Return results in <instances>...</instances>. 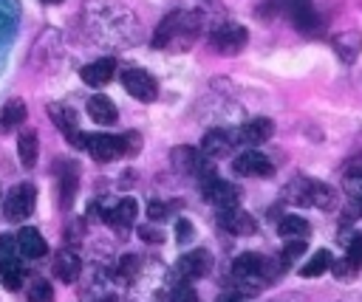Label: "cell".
I'll return each mask as SVG.
<instances>
[{"label":"cell","instance_id":"1","mask_svg":"<svg viewBox=\"0 0 362 302\" xmlns=\"http://www.w3.org/2000/svg\"><path fill=\"white\" fill-rule=\"evenodd\" d=\"M82 23H85V31L93 37V42L110 45V48L136 45L141 37V25L136 14L116 0H85Z\"/></svg>","mask_w":362,"mask_h":302},{"label":"cell","instance_id":"2","mask_svg":"<svg viewBox=\"0 0 362 302\" xmlns=\"http://www.w3.org/2000/svg\"><path fill=\"white\" fill-rule=\"evenodd\" d=\"M204 11H192V8H175L170 14L161 17V23L153 31V48L158 51H173V54H184L189 51L198 37L204 34Z\"/></svg>","mask_w":362,"mask_h":302},{"label":"cell","instance_id":"3","mask_svg":"<svg viewBox=\"0 0 362 302\" xmlns=\"http://www.w3.org/2000/svg\"><path fill=\"white\" fill-rule=\"evenodd\" d=\"M170 158H173V167H175L181 175L198 178L201 183H204L206 178L218 175V172H215V161H212L209 155H204L201 150H195V147H175Z\"/></svg>","mask_w":362,"mask_h":302},{"label":"cell","instance_id":"4","mask_svg":"<svg viewBox=\"0 0 362 302\" xmlns=\"http://www.w3.org/2000/svg\"><path fill=\"white\" fill-rule=\"evenodd\" d=\"M34 200H37L34 183H28V181L17 183V186L3 198V215H6V220H11V223L28 220V215L34 212Z\"/></svg>","mask_w":362,"mask_h":302},{"label":"cell","instance_id":"5","mask_svg":"<svg viewBox=\"0 0 362 302\" xmlns=\"http://www.w3.org/2000/svg\"><path fill=\"white\" fill-rule=\"evenodd\" d=\"M122 85L124 90L136 99V102H156L158 99V79L153 73H147L144 68H124L122 71Z\"/></svg>","mask_w":362,"mask_h":302},{"label":"cell","instance_id":"6","mask_svg":"<svg viewBox=\"0 0 362 302\" xmlns=\"http://www.w3.org/2000/svg\"><path fill=\"white\" fill-rule=\"evenodd\" d=\"M209 42H212V48H215L218 54L235 56V54H240V51L246 48L249 31H246L243 25H238V23H221L218 28H212Z\"/></svg>","mask_w":362,"mask_h":302},{"label":"cell","instance_id":"7","mask_svg":"<svg viewBox=\"0 0 362 302\" xmlns=\"http://www.w3.org/2000/svg\"><path fill=\"white\" fill-rule=\"evenodd\" d=\"M212 268V257L206 248H192L189 254L178 257V262L173 265V279L175 282H192V279H201L206 277Z\"/></svg>","mask_w":362,"mask_h":302},{"label":"cell","instance_id":"8","mask_svg":"<svg viewBox=\"0 0 362 302\" xmlns=\"http://www.w3.org/2000/svg\"><path fill=\"white\" fill-rule=\"evenodd\" d=\"M232 172L235 175H249V178H269L274 172V164L260 150H243L232 158Z\"/></svg>","mask_w":362,"mask_h":302},{"label":"cell","instance_id":"9","mask_svg":"<svg viewBox=\"0 0 362 302\" xmlns=\"http://www.w3.org/2000/svg\"><path fill=\"white\" fill-rule=\"evenodd\" d=\"M201 192H204V198H206L212 206H218V209H232V206H238V200H240V189H238L232 181H223V178H218V175L206 178V181L201 183Z\"/></svg>","mask_w":362,"mask_h":302},{"label":"cell","instance_id":"10","mask_svg":"<svg viewBox=\"0 0 362 302\" xmlns=\"http://www.w3.org/2000/svg\"><path fill=\"white\" fill-rule=\"evenodd\" d=\"M85 152H90L93 161H116L124 155V147H122V135H113V133H93L88 135L85 141Z\"/></svg>","mask_w":362,"mask_h":302},{"label":"cell","instance_id":"11","mask_svg":"<svg viewBox=\"0 0 362 302\" xmlns=\"http://www.w3.org/2000/svg\"><path fill=\"white\" fill-rule=\"evenodd\" d=\"M218 226L235 237H249L257 231V220L243 212L240 206H232V209H218Z\"/></svg>","mask_w":362,"mask_h":302},{"label":"cell","instance_id":"12","mask_svg":"<svg viewBox=\"0 0 362 302\" xmlns=\"http://www.w3.org/2000/svg\"><path fill=\"white\" fill-rule=\"evenodd\" d=\"M136 215H139V203H136L133 198H119L113 206L105 209V217H102V220H105L110 229H116L119 234H127L130 226H133V220H136Z\"/></svg>","mask_w":362,"mask_h":302},{"label":"cell","instance_id":"13","mask_svg":"<svg viewBox=\"0 0 362 302\" xmlns=\"http://www.w3.org/2000/svg\"><path fill=\"white\" fill-rule=\"evenodd\" d=\"M235 141H238L235 133H226V130H209V133L204 135V141H201V152L209 155L212 161H218V158L232 155Z\"/></svg>","mask_w":362,"mask_h":302},{"label":"cell","instance_id":"14","mask_svg":"<svg viewBox=\"0 0 362 302\" xmlns=\"http://www.w3.org/2000/svg\"><path fill=\"white\" fill-rule=\"evenodd\" d=\"M113 73H116V59H113V56H99V59L88 62V65L79 71L82 82L90 85V87H102V85H107V82L113 79Z\"/></svg>","mask_w":362,"mask_h":302},{"label":"cell","instance_id":"15","mask_svg":"<svg viewBox=\"0 0 362 302\" xmlns=\"http://www.w3.org/2000/svg\"><path fill=\"white\" fill-rule=\"evenodd\" d=\"M14 243H17V251H20L25 260H40V257H45V251H48L45 237H42L37 229H31V226H23V229L17 231V237H14Z\"/></svg>","mask_w":362,"mask_h":302},{"label":"cell","instance_id":"16","mask_svg":"<svg viewBox=\"0 0 362 302\" xmlns=\"http://www.w3.org/2000/svg\"><path fill=\"white\" fill-rule=\"evenodd\" d=\"M88 116H90L99 127H110V124H116L119 110H116V104H113L110 96H105V93H93V96L88 99Z\"/></svg>","mask_w":362,"mask_h":302},{"label":"cell","instance_id":"17","mask_svg":"<svg viewBox=\"0 0 362 302\" xmlns=\"http://www.w3.org/2000/svg\"><path fill=\"white\" fill-rule=\"evenodd\" d=\"M235 135H238V141H243V144H263V141H269V138L274 135V121L266 119V116H257V119L246 121Z\"/></svg>","mask_w":362,"mask_h":302},{"label":"cell","instance_id":"18","mask_svg":"<svg viewBox=\"0 0 362 302\" xmlns=\"http://www.w3.org/2000/svg\"><path fill=\"white\" fill-rule=\"evenodd\" d=\"M54 274H57V279H62V282H76L79 274H82V260H79V254H76L74 248L57 251V257H54Z\"/></svg>","mask_w":362,"mask_h":302},{"label":"cell","instance_id":"19","mask_svg":"<svg viewBox=\"0 0 362 302\" xmlns=\"http://www.w3.org/2000/svg\"><path fill=\"white\" fill-rule=\"evenodd\" d=\"M76 189H79V167L74 161H68L59 172V206L68 212L74 206V198H76Z\"/></svg>","mask_w":362,"mask_h":302},{"label":"cell","instance_id":"20","mask_svg":"<svg viewBox=\"0 0 362 302\" xmlns=\"http://www.w3.org/2000/svg\"><path fill=\"white\" fill-rule=\"evenodd\" d=\"M331 48L339 54V59L354 62L362 51V34L359 31H339V34L331 37Z\"/></svg>","mask_w":362,"mask_h":302},{"label":"cell","instance_id":"21","mask_svg":"<svg viewBox=\"0 0 362 302\" xmlns=\"http://www.w3.org/2000/svg\"><path fill=\"white\" fill-rule=\"evenodd\" d=\"M17 158L23 164V169H34L37 158H40V138L34 130H20L17 135Z\"/></svg>","mask_w":362,"mask_h":302},{"label":"cell","instance_id":"22","mask_svg":"<svg viewBox=\"0 0 362 302\" xmlns=\"http://www.w3.org/2000/svg\"><path fill=\"white\" fill-rule=\"evenodd\" d=\"M291 20H294V25H297V31H300V34L320 37V34L325 31V23H322V17L314 11V3H311V6H303L300 11H294V14H291Z\"/></svg>","mask_w":362,"mask_h":302},{"label":"cell","instance_id":"23","mask_svg":"<svg viewBox=\"0 0 362 302\" xmlns=\"http://www.w3.org/2000/svg\"><path fill=\"white\" fill-rule=\"evenodd\" d=\"M25 116H28L25 102L23 99H8L0 107V133H11L14 127H20L25 121Z\"/></svg>","mask_w":362,"mask_h":302},{"label":"cell","instance_id":"24","mask_svg":"<svg viewBox=\"0 0 362 302\" xmlns=\"http://www.w3.org/2000/svg\"><path fill=\"white\" fill-rule=\"evenodd\" d=\"M311 189H314V181L305 178V175H300V178L288 181V186H286L283 195H286V200L294 203V206H311Z\"/></svg>","mask_w":362,"mask_h":302},{"label":"cell","instance_id":"25","mask_svg":"<svg viewBox=\"0 0 362 302\" xmlns=\"http://www.w3.org/2000/svg\"><path fill=\"white\" fill-rule=\"evenodd\" d=\"M308 231H311V226L300 215H283L277 220V234L286 237V240H305Z\"/></svg>","mask_w":362,"mask_h":302},{"label":"cell","instance_id":"26","mask_svg":"<svg viewBox=\"0 0 362 302\" xmlns=\"http://www.w3.org/2000/svg\"><path fill=\"white\" fill-rule=\"evenodd\" d=\"M48 119L57 124V130H62V135H65L68 130L79 127V116H76V110L68 107V104H57V102H51V104H48Z\"/></svg>","mask_w":362,"mask_h":302},{"label":"cell","instance_id":"27","mask_svg":"<svg viewBox=\"0 0 362 302\" xmlns=\"http://www.w3.org/2000/svg\"><path fill=\"white\" fill-rule=\"evenodd\" d=\"M331 262H334L331 251H328V248H320V251H314V254L305 260V265L300 268V277H320V274H325V271L331 268Z\"/></svg>","mask_w":362,"mask_h":302},{"label":"cell","instance_id":"28","mask_svg":"<svg viewBox=\"0 0 362 302\" xmlns=\"http://www.w3.org/2000/svg\"><path fill=\"white\" fill-rule=\"evenodd\" d=\"M311 206H317V209H322V212L334 209V206H337V192H334V186H328V183H322V181H314Z\"/></svg>","mask_w":362,"mask_h":302},{"label":"cell","instance_id":"29","mask_svg":"<svg viewBox=\"0 0 362 302\" xmlns=\"http://www.w3.org/2000/svg\"><path fill=\"white\" fill-rule=\"evenodd\" d=\"M136 274H139V257L136 254L119 257V262H116V279L119 282H130Z\"/></svg>","mask_w":362,"mask_h":302},{"label":"cell","instance_id":"30","mask_svg":"<svg viewBox=\"0 0 362 302\" xmlns=\"http://www.w3.org/2000/svg\"><path fill=\"white\" fill-rule=\"evenodd\" d=\"M28 302H54V288L48 279H34L28 288Z\"/></svg>","mask_w":362,"mask_h":302},{"label":"cell","instance_id":"31","mask_svg":"<svg viewBox=\"0 0 362 302\" xmlns=\"http://www.w3.org/2000/svg\"><path fill=\"white\" fill-rule=\"evenodd\" d=\"M345 260L354 268H362V234H351V240L345 243Z\"/></svg>","mask_w":362,"mask_h":302},{"label":"cell","instance_id":"32","mask_svg":"<svg viewBox=\"0 0 362 302\" xmlns=\"http://www.w3.org/2000/svg\"><path fill=\"white\" fill-rule=\"evenodd\" d=\"M170 302H198V294H195V288L189 282H173Z\"/></svg>","mask_w":362,"mask_h":302},{"label":"cell","instance_id":"33","mask_svg":"<svg viewBox=\"0 0 362 302\" xmlns=\"http://www.w3.org/2000/svg\"><path fill=\"white\" fill-rule=\"evenodd\" d=\"M82 237H85V220H82V217H74V220H68V226H65V243L76 246Z\"/></svg>","mask_w":362,"mask_h":302},{"label":"cell","instance_id":"34","mask_svg":"<svg viewBox=\"0 0 362 302\" xmlns=\"http://www.w3.org/2000/svg\"><path fill=\"white\" fill-rule=\"evenodd\" d=\"M342 186H345V192L351 198H362V169H351L345 175V181H342Z\"/></svg>","mask_w":362,"mask_h":302},{"label":"cell","instance_id":"35","mask_svg":"<svg viewBox=\"0 0 362 302\" xmlns=\"http://www.w3.org/2000/svg\"><path fill=\"white\" fill-rule=\"evenodd\" d=\"M136 234H139L144 243H164V231H161L158 226H153V223H141V226L136 229Z\"/></svg>","mask_w":362,"mask_h":302},{"label":"cell","instance_id":"36","mask_svg":"<svg viewBox=\"0 0 362 302\" xmlns=\"http://www.w3.org/2000/svg\"><path fill=\"white\" fill-rule=\"evenodd\" d=\"M122 147H124V155H136L141 150V135L136 130H124L122 133Z\"/></svg>","mask_w":362,"mask_h":302},{"label":"cell","instance_id":"37","mask_svg":"<svg viewBox=\"0 0 362 302\" xmlns=\"http://www.w3.org/2000/svg\"><path fill=\"white\" fill-rule=\"evenodd\" d=\"M170 215V206L167 203H161V200H150L147 203V217L150 220H164Z\"/></svg>","mask_w":362,"mask_h":302},{"label":"cell","instance_id":"38","mask_svg":"<svg viewBox=\"0 0 362 302\" xmlns=\"http://www.w3.org/2000/svg\"><path fill=\"white\" fill-rule=\"evenodd\" d=\"M192 237H195L192 223H187V220H175V240H178V243H189Z\"/></svg>","mask_w":362,"mask_h":302},{"label":"cell","instance_id":"39","mask_svg":"<svg viewBox=\"0 0 362 302\" xmlns=\"http://www.w3.org/2000/svg\"><path fill=\"white\" fill-rule=\"evenodd\" d=\"M303 251H305V243H303V240H291V243H288V246L283 248V254H280V260H283V262H288V260H294V257H300Z\"/></svg>","mask_w":362,"mask_h":302},{"label":"cell","instance_id":"40","mask_svg":"<svg viewBox=\"0 0 362 302\" xmlns=\"http://www.w3.org/2000/svg\"><path fill=\"white\" fill-rule=\"evenodd\" d=\"M65 138H68V144H71L74 150H85V141H88V133H82L79 127H74V130H68V133H65Z\"/></svg>","mask_w":362,"mask_h":302},{"label":"cell","instance_id":"41","mask_svg":"<svg viewBox=\"0 0 362 302\" xmlns=\"http://www.w3.org/2000/svg\"><path fill=\"white\" fill-rule=\"evenodd\" d=\"M331 271L337 274V277H342V279H348V277H354L359 268H354L348 260H337V262H331Z\"/></svg>","mask_w":362,"mask_h":302},{"label":"cell","instance_id":"42","mask_svg":"<svg viewBox=\"0 0 362 302\" xmlns=\"http://www.w3.org/2000/svg\"><path fill=\"white\" fill-rule=\"evenodd\" d=\"M96 302H119V299H116V294H110V291H105V294H102V296H99Z\"/></svg>","mask_w":362,"mask_h":302},{"label":"cell","instance_id":"43","mask_svg":"<svg viewBox=\"0 0 362 302\" xmlns=\"http://www.w3.org/2000/svg\"><path fill=\"white\" fill-rule=\"evenodd\" d=\"M354 212L362 217V198H354Z\"/></svg>","mask_w":362,"mask_h":302},{"label":"cell","instance_id":"44","mask_svg":"<svg viewBox=\"0 0 362 302\" xmlns=\"http://www.w3.org/2000/svg\"><path fill=\"white\" fill-rule=\"evenodd\" d=\"M218 302H240V299H238V296H221Z\"/></svg>","mask_w":362,"mask_h":302},{"label":"cell","instance_id":"45","mask_svg":"<svg viewBox=\"0 0 362 302\" xmlns=\"http://www.w3.org/2000/svg\"><path fill=\"white\" fill-rule=\"evenodd\" d=\"M45 6H57V3H62V0H42Z\"/></svg>","mask_w":362,"mask_h":302},{"label":"cell","instance_id":"46","mask_svg":"<svg viewBox=\"0 0 362 302\" xmlns=\"http://www.w3.org/2000/svg\"><path fill=\"white\" fill-rule=\"evenodd\" d=\"M0 200H3V189H0Z\"/></svg>","mask_w":362,"mask_h":302}]
</instances>
